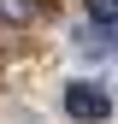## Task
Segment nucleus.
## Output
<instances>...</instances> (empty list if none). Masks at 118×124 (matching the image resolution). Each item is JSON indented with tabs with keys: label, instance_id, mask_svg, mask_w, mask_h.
<instances>
[{
	"label": "nucleus",
	"instance_id": "1",
	"mask_svg": "<svg viewBox=\"0 0 118 124\" xmlns=\"http://www.w3.org/2000/svg\"><path fill=\"white\" fill-rule=\"evenodd\" d=\"M65 112L77 124H100V118H112V101H106L100 83H71L65 89Z\"/></svg>",
	"mask_w": 118,
	"mask_h": 124
},
{
	"label": "nucleus",
	"instance_id": "2",
	"mask_svg": "<svg viewBox=\"0 0 118 124\" xmlns=\"http://www.w3.org/2000/svg\"><path fill=\"white\" fill-rule=\"evenodd\" d=\"M88 18H95V30L118 36V0H88Z\"/></svg>",
	"mask_w": 118,
	"mask_h": 124
}]
</instances>
